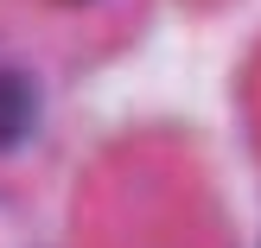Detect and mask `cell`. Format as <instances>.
Returning a JSON list of instances; mask_svg holds the SVG:
<instances>
[{"label": "cell", "mask_w": 261, "mask_h": 248, "mask_svg": "<svg viewBox=\"0 0 261 248\" xmlns=\"http://www.w3.org/2000/svg\"><path fill=\"white\" fill-rule=\"evenodd\" d=\"M32 127H38V89H32V76H19V70L0 64V153L25 147Z\"/></svg>", "instance_id": "1"}]
</instances>
